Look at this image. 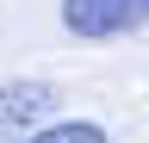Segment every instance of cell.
<instances>
[{
    "instance_id": "cell-1",
    "label": "cell",
    "mask_w": 149,
    "mask_h": 143,
    "mask_svg": "<svg viewBox=\"0 0 149 143\" xmlns=\"http://www.w3.org/2000/svg\"><path fill=\"white\" fill-rule=\"evenodd\" d=\"M62 25L74 38H124L149 25V0H62Z\"/></svg>"
},
{
    "instance_id": "cell-2",
    "label": "cell",
    "mask_w": 149,
    "mask_h": 143,
    "mask_svg": "<svg viewBox=\"0 0 149 143\" xmlns=\"http://www.w3.org/2000/svg\"><path fill=\"white\" fill-rule=\"evenodd\" d=\"M50 106H56V93L44 81H6L0 87V143H19Z\"/></svg>"
},
{
    "instance_id": "cell-3",
    "label": "cell",
    "mask_w": 149,
    "mask_h": 143,
    "mask_svg": "<svg viewBox=\"0 0 149 143\" xmlns=\"http://www.w3.org/2000/svg\"><path fill=\"white\" fill-rule=\"evenodd\" d=\"M25 143H106L100 124H87V118H68V124H50V131H37Z\"/></svg>"
}]
</instances>
